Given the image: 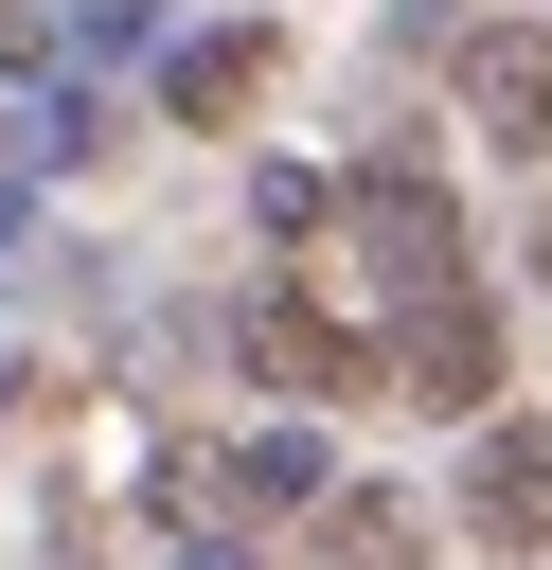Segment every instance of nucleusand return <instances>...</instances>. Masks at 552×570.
Returning <instances> with one entry per match:
<instances>
[{
  "label": "nucleus",
  "mask_w": 552,
  "mask_h": 570,
  "mask_svg": "<svg viewBox=\"0 0 552 570\" xmlns=\"http://www.w3.org/2000/svg\"><path fill=\"white\" fill-rule=\"evenodd\" d=\"M463 534H481L499 570H552V428H534V410H499V428L463 445Z\"/></svg>",
  "instance_id": "nucleus-2"
},
{
  "label": "nucleus",
  "mask_w": 552,
  "mask_h": 570,
  "mask_svg": "<svg viewBox=\"0 0 552 570\" xmlns=\"http://www.w3.org/2000/svg\"><path fill=\"white\" fill-rule=\"evenodd\" d=\"M249 89H267V36H249V18H231V36H178V53H160V107H178V125H231Z\"/></svg>",
  "instance_id": "nucleus-6"
},
{
  "label": "nucleus",
  "mask_w": 552,
  "mask_h": 570,
  "mask_svg": "<svg viewBox=\"0 0 552 570\" xmlns=\"http://www.w3.org/2000/svg\"><path fill=\"white\" fill-rule=\"evenodd\" d=\"M36 160H53V142H36V125H0V214H18V178H36Z\"/></svg>",
  "instance_id": "nucleus-9"
},
{
  "label": "nucleus",
  "mask_w": 552,
  "mask_h": 570,
  "mask_svg": "<svg viewBox=\"0 0 552 570\" xmlns=\"http://www.w3.org/2000/svg\"><path fill=\"white\" fill-rule=\"evenodd\" d=\"M321 570H427V534L392 499H321Z\"/></svg>",
  "instance_id": "nucleus-7"
},
{
  "label": "nucleus",
  "mask_w": 552,
  "mask_h": 570,
  "mask_svg": "<svg viewBox=\"0 0 552 570\" xmlns=\"http://www.w3.org/2000/svg\"><path fill=\"white\" fill-rule=\"evenodd\" d=\"M231 356H249L267 392H356V374H374V338H356L321 285H249V303H231Z\"/></svg>",
  "instance_id": "nucleus-3"
},
{
  "label": "nucleus",
  "mask_w": 552,
  "mask_h": 570,
  "mask_svg": "<svg viewBox=\"0 0 552 570\" xmlns=\"http://www.w3.org/2000/svg\"><path fill=\"white\" fill-rule=\"evenodd\" d=\"M231 499H321V428H249L231 445Z\"/></svg>",
  "instance_id": "nucleus-8"
},
{
  "label": "nucleus",
  "mask_w": 552,
  "mask_h": 570,
  "mask_svg": "<svg viewBox=\"0 0 552 570\" xmlns=\"http://www.w3.org/2000/svg\"><path fill=\"white\" fill-rule=\"evenodd\" d=\"M392 374H410L427 410H499V303H481V285L410 303V321H392Z\"/></svg>",
  "instance_id": "nucleus-4"
},
{
  "label": "nucleus",
  "mask_w": 552,
  "mask_h": 570,
  "mask_svg": "<svg viewBox=\"0 0 552 570\" xmlns=\"http://www.w3.org/2000/svg\"><path fill=\"white\" fill-rule=\"evenodd\" d=\"M463 107H481L516 160H552V18H481V36H463Z\"/></svg>",
  "instance_id": "nucleus-5"
},
{
  "label": "nucleus",
  "mask_w": 552,
  "mask_h": 570,
  "mask_svg": "<svg viewBox=\"0 0 552 570\" xmlns=\"http://www.w3.org/2000/svg\"><path fill=\"white\" fill-rule=\"evenodd\" d=\"M321 232H338V267H356V285H374L392 321L463 285V214H445V178H410V160H374V178H338V214H321Z\"/></svg>",
  "instance_id": "nucleus-1"
}]
</instances>
